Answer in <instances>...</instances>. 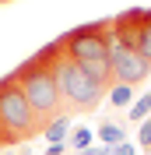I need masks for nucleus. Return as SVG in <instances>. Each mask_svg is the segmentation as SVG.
I'll use <instances>...</instances> for the list:
<instances>
[{"instance_id":"obj_1","label":"nucleus","mask_w":151,"mask_h":155,"mask_svg":"<svg viewBox=\"0 0 151 155\" xmlns=\"http://www.w3.org/2000/svg\"><path fill=\"white\" fill-rule=\"evenodd\" d=\"M60 60H63V42L56 39V42L35 49L21 67L11 71V78L28 95L32 109H35V116L42 124H53L56 116H67L63 92H60Z\"/></svg>"},{"instance_id":"obj_2","label":"nucleus","mask_w":151,"mask_h":155,"mask_svg":"<svg viewBox=\"0 0 151 155\" xmlns=\"http://www.w3.org/2000/svg\"><path fill=\"white\" fill-rule=\"evenodd\" d=\"M0 124L11 130V137L18 141V145H25V141H32L35 134H42L46 130V124L35 116V109H32L28 95L18 88V81L14 78H0Z\"/></svg>"},{"instance_id":"obj_3","label":"nucleus","mask_w":151,"mask_h":155,"mask_svg":"<svg viewBox=\"0 0 151 155\" xmlns=\"http://www.w3.org/2000/svg\"><path fill=\"white\" fill-rule=\"evenodd\" d=\"M109 35H113V18L88 21L81 28H70L67 35H60L67 57L77 64H105L109 60Z\"/></svg>"},{"instance_id":"obj_4","label":"nucleus","mask_w":151,"mask_h":155,"mask_svg":"<svg viewBox=\"0 0 151 155\" xmlns=\"http://www.w3.org/2000/svg\"><path fill=\"white\" fill-rule=\"evenodd\" d=\"M60 92H63L67 116L70 113H92V109H98V102L105 99V92L85 74V67H81L77 60L67 57V49H63V60H60Z\"/></svg>"},{"instance_id":"obj_5","label":"nucleus","mask_w":151,"mask_h":155,"mask_svg":"<svg viewBox=\"0 0 151 155\" xmlns=\"http://www.w3.org/2000/svg\"><path fill=\"white\" fill-rule=\"evenodd\" d=\"M109 67H113V78L116 85H141L144 78L151 74V64L137 53V49L123 46V42H116L113 35H109Z\"/></svg>"},{"instance_id":"obj_6","label":"nucleus","mask_w":151,"mask_h":155,"mask_svg":"<svg viewBox=\"0 0 151 155\" xmlns=\"http://www.w3.org/2000/svg\"><path fill=\"white\" fill-rule=\"evenodd\" d=\"M144 21H148V11H141V7L116 14V18H113V39L123 42V46H130V49H137V46H141Z\"/></svg>"},{"instance_id":"obj_7","label":"nucleus","mask_w":151,"mask_h":155,"mask_svg":"<svg viewBox=\"0 0 151 155\" xmlns=\"http://www.w3.org/2000/svg\"><path fill=\"white\" fill-rule=\"evenodd\" d=\"M67 116H56V120H53V124H46V130H42V134L49 137V141H53V145H63V137H67Z\"/></svg>"},{"instance_id":"obj_8","label":"nucleus","mask_w":151,"mask_h":155,"mask_svg":"<svg viewBox=\"0 0 151 155\" xmlns=\"http://www.w3.org/2000/svg\"><path fill=\"white\" fill-rule=\"evenodd\" d=\"M148 116H151V95H141V99L130 106V120H133V124H144Z\"/></svg>"},{"instance_id":"obj_9","label":"nucleus","mask_w":151,"mask_h":155,"mask_svg":"<svg viewBox=\"0 0 151 155\" xmlns=\"http://www.w3.org/2000/svg\"><path fill=\"white\" fill-rule=\"evenodd\" d=\"M98 137L105 141V148H109V145L120 148V145H123V130H120V127H113V124H102V127H98Z\"/></svg>"},{"instance_id":"obj_10","label":"nucleus","mask_w":151,"mask_h":155,"mask_svg":"<svg viewBox=\"0 0 151 155\" xmlns=\"http://www.w3.org/2000/svg\"><path fill=\"white\" fill-rule=\"evenodd\" d=\"M137 53L151 64V11H148V21H144V32H141V46H137Z\"/></svg>"},{"instance_id":"obj_11","label":"nucleus","mask_w":151,"mask_h":155,"mask_svg":"<svg viewBox=\"0 0 151 155\" xmlns=\"http://www.w3.org/2000/svg\"><path fill=\"white\" fill-rule=\"evenodd\" d=\"M141 130H137V145H141V152H151V116L144 120V124H137Z\"/></svg>"},{"instance_id":"obj_12","label":"nucleus","mask_w":151,"mask_h":155,"mask_svg":"<svg viewBox=\"0 0 151 155\" xmlns=\"http://www.w3.org/2000/svg\"><path fill=\"white\" fill-rule=\"evenodd\" d=\"M109 92H113V106H127L130 102V85H113Z\"/></svg>"},{"instance_id":"obj_13","label":"nucleus","mask_w":151,"mask_h":155,"mask_svg":"<svg viewBox=\"0 0 151 155\" xmlns=\"http://www.w3.org/2000/svg\"><path fill=\"white\" fill-rule=\"evenodd\" d=\"M70 145H74V148H88V145H92V130H85V127H81V130H74Z\"/></svg>"},{"instance_id":"obj_14","label":"nucleus","mask_w":151,"mask_h":155,"mask_svg":"<svg viewBox=\"0 0 151 155\" xmlns=\"http://www.w3.org/2000/svg\"><path fill=\"white\" fill-rule=\"evenodd\" d=\"M14 145H18V141L11 137V130H7V127L0 124V148H14Z\"/></svg>"},{"instance_id":"obj_15","label":"nucleus","mask_w":151,"mask_h":155,"mask_svg":"<svg viewBox=\"0 0 151 155\" xmlns=\"http://www.w3.org/2000/svg\"><path fill=\"white\" fill-rule=\"evenodd\" d=\"M81 155H116V152H113V148H85Z\"/></svg>"},{"instance_id":"obj_16","label":"nucleus","mask_w":151,"mask_h":155,"mask_svg":"<svg viewBox=\"0 0 151 155\" xmlns=\"http://www.w3.org/2000/svg\"><path fill=\"white\" fill-rule=\"evenodd\" d=\"M63 152H67V145H49L46 148V155H63Z\"/></svg>"},{"instance_id":"obj_17","label":"nucleus","mask_w":151,"mask_h":155,"mask_svg":"<svg viewBox=\"0 0 151 155\" xmlns=\"http://www.w3.org/2000/svg\"><path fill=\"white\" fill-rule=\"evenodd\" d=\"M116 155H133V148H130V145H120V148H116Z\"/></svg>"},{"instance_id":"obj_18","label":"nucleus","mask_w":151,"mask_h":155,"mask_svg":"<svg viewBox=\"0 0 151 155\" xmlns=\"http://www.w3.org/2000/svg\"><path fill=\"white\" fill-rule=\"evenodd\" d=\"M0 4H4V0H0Z\"/></svg>"}]
</instances>
